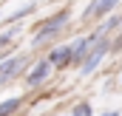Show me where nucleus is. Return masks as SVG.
<instances>
[{
	"instance_id": "11",
	"label": "nucleus",
	"mask_w": 122,
	"mask_h": 116,
	"mask_svg": "<svg viewBox=\"0 0 122 116\" xmlns=\"http://www.w3.org/2000/svg\"><path fill=\"white\" fill-rule=\"evenodd\" d=\"M102 116H119V113H117V111H108V113H102Z\"/></svg>"
},
{
	"instance_id": "1",
	"label": "nucleus",
	"mask_w": 122,
	"mask_h": 116,
	"mask_svg": "<svg viewBox=\"0 0 122 116\" xmlns=\"http://www.w3.org/2000/svg\"><path fill=\"white\" fill-rule=\"evenodd\" d=\"M111 51V43L108 40H97L91 48H88V54H85V59H82V65H80V74H91L94 68L102 62V57Z\"/></svg>"
},
{
	"instance_id": "5",
	"label": "nucleus",
	"mask_w": 122,
	"mask_h": 116,
	"mask_svg": "<svg viewBox=\"0 0 122 116\" xmlns=\"http://www.w3.org/2000/svg\"><path fill=\"white\" fill-rule=\"evenodd\" d=\"M68 62H71V45H60V48H54V51L48 54V65L62 68V65H68Z\"/></svg>"
},
{
	"instance_id": "10",
	"label": "nucleus",
	"mask_w": 122,
	"mask_h": 116,
	"mask_svg": "<svg viewBox=\"0 0 122 116\" xmlns=\"http://www.w3.org/2000/svg\"><path fill=\"white\" fill-rule=\"evenodd\" d=\"M11 37H14V29H9L6 34H0V48H6V45L11 43Z\"/></svg>"
},
{
	"instance_id": "3",
	"label": "nucleus",
	"mask_w": 122,
	"mask_h": 116,
	"mask_svg": "<svg viewBox=\"0 0 122 116\" xmlns=\"http://www.w3.org/2000/svg\"><path fill=\"white\" fill-rule=\"evenodd\" d=\"M23 62H26L23 57H11V59H6V62L0 65V82H6V79H14V77L20 74Z\"/></svg>"
},
{
	"instance_id": "9",
	"label": "nucleus",
	"mask_w": 122,
	"mask_h": 116,
	"mask_svg": "<svg viewBox=\"0 0 122 116\" xmlns=\"http://www.w3.org/2000/svg\"><path fill=\"white\" fill-rule=\"evenodd\" d=\"M31 11H34V3H26L20 11H14V14H11V20H20V17H26V14H31Z\"/></svg>"
},
{
	"instance_id": "6",
	"label": "nucleus",
	"mask_w": 122,
	"mask_h": 116,
	"mask_svg": "<svg viewBox=\"0 0 122 116\" xmlns=\"http://www.w3.org/2000/svg\"><path fill=\"white\" fill-rule=\"evenodd\" d=\"M48 74H51V65H48V59H43V62H37V65H34V71L26 77V82H29V85H40Z\"/></svg>"
},
{
	"instance_id": "4",
	"label": "nucleus",
	"mask_w": 122,
	"mask_h": 116,
	"mask_svg": "<svg viewBox=\"0 0 122 116\" xmlns=\"http://www.w3.org/2000/svg\"><path fill=\"white\" fill-rule=\"evenodd\" d=\"M119 3H122V0H94V6L85 11V14H88V17H102V14H111Z\"/></svg>"
},
{
	"instance_id": "8",
	"label": "nucleus",
	"mask_w": 122,
	"mask_h": 116,
	"mask_svg": "<svg viewBox=\"0 0 122 116\" xmlns=\"http://www.w3.org/2000/svg\"><path fill=\"white\" fill-rule=\"evenodd\" d=\"M71 116H91V105H88V102H80V105L74 108Z\"/></svg>"
},
{
	"instance_id": "7",
	"label": "nucleus",
	"mask_w": 122,
	"mask_h": 116,
	"mask_svg": "<svg viewBox=\"0 0 122 116\" xmlns=\"http://www.w3.org/2000/svg\"><path fill=\"white\" fill-rule=\"evenodd\" d=\"M17 108H20V99H17V96H11V99H3V102H0V116H11Z\"/></svg>"
},
{
	"instance_id": "2",
	"label": "nucleus",
	"mask_w": 122,
	"mask_h": 116,
	"mask_svg": "<svg viewBox=\"0 0 122 116\" xmlns=\"http://www.w3.org/2000/svg\"><path fill=\"white\" fill-rule=\"evenodd\" d=\"M68 23V9H62L60 14H54V17H48L43 26H40V31L34 34V43H46L48 37H54L57 31H62V26Z\"/></svg>"
}]
</instances>
